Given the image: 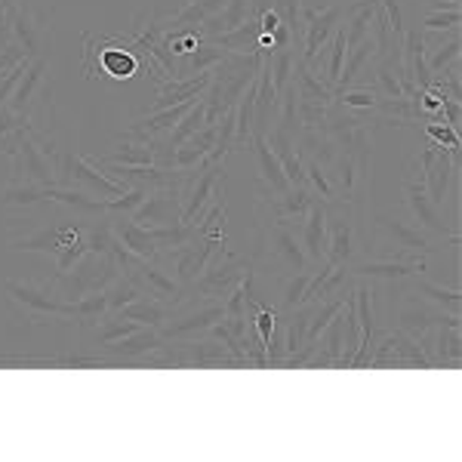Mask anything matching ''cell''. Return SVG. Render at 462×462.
Instances as JSON below:
<instances>
[{"instance_id": "1", "label": "cell", "mask_w": 462, "mask_h": 462, "mask_svg": "<svg viewBox=\"0 0 462 462\" xmlns=\"http://www.w3.org/2000/svg\"><path fill=\"white\" fill-rule=\"evenodd\" d=\"M117 278V265L108 253H87L71 272L56 274L59 290H62L65 300H80L89 290H106L111 281Z\"/></svg>"}, {"instance_id": "2", "label": "cell", "mask_w": 462, "mask_h": 462, "mask_svg": "<svg viewBox=\"0 0 462 462\" xmlns=\"http://www.w3.org/2000/svg\"><path fill=\"white\" fill-rule=\"evenodd\" d=\"M56 173H59V189H74V185H80V189H87V195H99V198H121L124 191H130V189H124L121 182L99 173L87 158L71 154V152L56 154Z\"/></svg>"}, {"instance_id": "3", "label": "cell", "mask_w": 462, "mask_h": 462, "mask_svg": "<svg viewBox=\"0 0 462 462\" xmlns=\"http://www.w3.org/2000/svg\"><path fill=\"white\" fill-rule=\"evenodd\" d=\"M4 290H6V296L19 305V309L28 311V318H32L34 324H47V320H59V318H74V305L71 302L56 300L53 293H47V290H37L32 284H25V281L6 278Z\"/></svg>"}, {"instance_id": "4", "label": "cell", "mask_w": 462, "mask_h": 462, "mask_svg": "<svg viewBox=\"0 0 462 462\" xmlns=\"http://www.w3.org/2000/svg\"><path fill=\"white\" fill-rule=\"evenodd\" d=\"M13 173H16L19 185H37V189H56L59 185L56 163L43 158V152L32 139V130H22L19 152L13 154Z\"/></svg>"}, {"instance_id": "5", "label": "cell", "mask_w": 462, "mask_h": 462, "mask_svg": "<svg viewBox=\"0 0 462 462\" xmlns=\"http://www.w3.org/2000/svg\"><path fill=\"white\" fill-rule=\"evenodd\" d=\"M302 13V62H311L320 50L327 47V41L333 37V32L339 28L342 22V4L324 6V10H311V6L300 4Z\"/></svg>"}, {"instance_id": "6", "label": "cell", "mask_w": 462, "mask_h": 462, "mask_svg": "<svg viewBox=\"0 0 462 462\" xmlns=\"http://www.w3.org/2000/svg\"><path fill=\"white\" fill-rule=\"evenodd\" d=\"M247 272H250L247 259H226V263L216 259V263H210L195 281H191V290L204 296V300H222Z\"/></svg>"}, {"instance_id": "7", "label": "cell", "mask_w": 462, "mask_h": 462, "mask_svg": "<svg viewBox=\"0 0 462 462\" xmlns=\"http://www.w3.org/2000/svg\"><path fill=\"white\" fill-rule=\"evenodd\" d=\"M133 222L143 228L182 222V195H179V189H152L143 204L133 210Z\"/></svg>"}, {"instance_id": "8", "label": "cell", "mask_w": 462, "mask_h": 462, "mask_svg": "<svg viewBox=\"0 0 462 462\" xmlns=\"http://www.w3.org/2000/svg\"><path fill=\"white\" fill-rule=\"evenodd\" d=\"M404 200H407L410 213L416 216V222H420L422 228L431 231V235H438L441 241H450L453 247H459V231H453L441 219V213H438V207L429 200L426 189H422V182H407L404 185Z\"/></svg>"}, {"instance_id": "9", "label": "cell", "mask_w": 462, "mask_h": 462, "mask_svg": "<svg viewBox=\"0 0 462 462\" xmlns=\"http://www.w3.org/2000/svg\"><path fill=\"white\" fill-rule=\"evenodd\" d=\"M124 278H130L133 284L139 287V293H148V296H154V300H161L163 305H173L182 300V284L179 281H173L170 278L163 268H158L154 263H148V259H143V265L136 268L133 274H124Z\"/></svg>"}, {"instance_id": "10", "label": "cell", "mask_w": 462, "mask_h": 462, "mask_svg": "<svg viewBox=\"0 0 462 462\" xmlns=\"http://www.w3.org/2000/svg\"><path fill=\"white\" fill-rule=\"evenodd\" d=\"M459 179V154H450L447 148H438L431 167L422 173V189H426L429 200L435 207H444L447 195H450V185Z\"/></svg>"}, {"instance_id": "11", "label": "cell", "mask_w": 462, "mask_h": 462, "mask_svg": "<svg viewBox=\"0 0 462 462\" xmlns=\"http://www.w3.org/2000/svg\"><path fill=\"white\" fill-rule=\"evenodd\" d=\"M265 250L272 253V259H278L281 265L290 268V272H302V268L309 265V256H305L300 237H296L284 222H268Z\"/></svg>"}, {"instance_id": "12", "label": "cell", "mask_w": 462, "mask_h": 462, "mask_svg": "<svg viewBox=\"0 0 462 462\" xmlns=\"http://www.w3.org/2000/svg\"><path fill=\"white\" fill-rule=\"evenodd\" d=\"M311 191H309V182L305 185H290L287 191L274 195L272 200L263 198V210L268 213V222H293V219H305L311 207Z\"/></svg>"}, {"instance_id": "13", "label": "cell", "mask_w": 462, "mask_h": 462, "mask_svg": "<svg viewBox=\"0 0 462 462\" xmlns=\"http://www.w3.org/2000/svg\"><path fill=\"white\" fill-rule=\"evenodd\" d=\"M302 250L311 263L327 259V200L311 198V207L302 222Z\"/></svg>"}, {"instance_id": "14", "label": "cell", "mask_w": 462, "mask_h": 462, "mask_svg": "<svg viewBox=\"0 0 462 462\" xmlns=\"http://www.w3.org/2000/svg\"><path fill=\"white\" fill-rule=\"evenodd\" d=\"M222 318H226V305H222V302L204 305V309L189 311L185 318H179V320H173V324H167L161 330V337H167V339H195V337H200V333L210 330L216 320H222Z\"/></svg>"}, {"instance_id": "15", "label": "cell", "mask_w": 462, "mask_h": 462, "mask_svg": "<svg viewBox=\"0 0 462 462\" xmlns=\"http://www.w3.org/2000/svg\"><path fill=\"white\" fill-rule=\"evenodd\" d=\"M352 278H379V281H401V278H413V274H426L429 263L426 259H383V263H357L348 268Z\"/></svg>"}, {"instance_id": "16", "label": "cell", "mask_w": 462, "mask_h": 462, "mask_svg": "<svg viewBox=\"0 0 462 462\" xmlns=\"http://www.w3.org/2000/svg\"><path fill=\"white\" fill-rule=\"evenodd\" d=\"M43 78H47V56H37L28 62L25 74H22V80L13 89V96L6 99V108L13 111V115H32V106H34V96H37V87L43 84Z\"/></svg>"}, {"instance_id": "17", "label": "cell", "mask_w": 462, "mask_h": 462, "mask_svg": "<svg viewBox=\"0 0 462 462\" xmlns=\"http://www.w3.org/2000/svg\"><path fill=\"white\" fill-rule=\"evenodd\" d=\"M163 337L154 327H139L136 333H130V337L117 339V342H108L106 352L111 361H133V357H145L152 352H158V348L163 346L161 342Z\"/></svg>"}, {"instance_id": "18", "label": "cell", "mask_w": 462, "mask_h": 462, "mask_svg": "<svg viewBox=\"0 0 462 462\" xmlns=\"http://www.w3.org/2000/svg\"><path fill=\"white\" fill-rule=\"evenodd\" d=\"M84 231L80 228H41L34 231V235H25V237H16V241L10 244L13 250H37V253H50V256H59L74 237H80Z\"/></svg>"}, {"instance_id": "19", "label": "cell", "mask_w": 462, "mask_h": 462, "mask_svg": "<svg viewBox=\"0 0 462 462\" xmlns=\"http://www.w3.org/2000/svg\"><path fill=\"white\" fill-rule=\"evenodd\" d=\"M250 148H253V154H256V167H259V176H263V182L274 191V195L287 191L290 189L287 173H284L278 154L272 152V145H268V139L263 136V133H253V136H250Z\"/></svg>"}, {"instance_id": "20", "label": "cell", "mask_w": 462, "mask_h": 462, "mask_svg": "<svg viewBox=\"0 0 462 462\" xmlns=\"http://www.w3.org/2000/svg\"><path fill=\"white\" fill-rule=\"evenodd\" d=\"M265 139H268V145H272V152L278 154L281 167H284V173H287V182L290 185H305L302 154H300V148H296L293 136L284 130H278V126H268Z\"/></svg>"}, {"instance_id": "21", "label": "cell", "mask_w": 462, "mask_h": 462, "mask_svg": "<svg viewBox=\"0 0 462 462\" xmlns=\"http://www.w3.org/2000/svg\"><path fill=\"white\" fill-rule=\"evenodd\" d=\"M111 231H115L117 241H121L130 253H136V256L148 259V263H158V259H161L158 244L152 241L148 228L136 226L133 219H111Z\"/></svg>"}, {"instance_id": "22", "label": "cell", "mask_w": 462, "mask_h": 462, "mask_svg": "<svg viewBox=\"0 0 462 462\" xmlns=\"http://www.w3.org/2000/svg\"><path fill=\"white\" fill-rule=\"evenodd\" d=\"M376 222H379V228H383L385 235H389L392 241H394V247L410 250V253H420V256H426V253L435 250V247H431V237L426 235V231L407 226V222L392 219V216H376Z\"/></svg>"}, {"instance_id": "23", "label": "cell", "mask_w": 462, "mask_h": 462, "mask_svg": "<svg viewBox=\"0 0 462 462\" xmlns=\"http://www.w3.org/2000/svg\"><path fill=\"white\" fill-rule=\"evenodd\" d=\"M342 309L339 315L324 327V333L318 337V348L311 355V361L305 367H315V370H324V367H337L339 364V355H342Z\"/></svg>"}, {"instance_id": "24", "label": "cell", "mask_w": 462, "mask_h": 462, "mask_svg": "<svg viewBox=\"0 0 462 462\" xmlns=\"http://www.w3.org/2000/svg\"><path fill=\"white\" fill-rule=\"evenodd\" d=\"M226 56H228V50H219L210 41H200L198 50L182 56V62H179V69H176V78H198V74H204V71H213Z\"/></svg>"}, {"instance_id": "25", "label": "cell", "mask_w": 462, "mask_h": 462, "mask_svg": "<svg viewBox=\"0 0 462 462\" xmlns=\"http://www.w3.org/2000/svg\"><path fill=\"white\" fill-rule=\"evenodd\" d=\"M222 6H226V0H191V4H185L182 10L170 16L163 32H170V28H200L210 16L222 13Z\"/></svg>"}, {"instance_id": "26", "label": "cell", "mask_w": 462, "mask_h": 462, "mask_svg": "<svg viewBox=\"0 0 462 462\" xmlns=\"http://www.w3.org/2000/svg\"><path fill=\"white\" fill-rule=\"evenodd\" d=\"M256 37H259V22L256 16H250L244 25L210 37V43H216L219 50H228V53H256Z\"/></svg>"}, {"instance_id": "27", "label": "cell", "mask_w": 462, "mask_h": 462, "mask_svg": "<svg viewBox=\"0 0 462 462\" xmlns=\"http://www.w3.org/2000/svg\"><path fill=\"white\" fill-rule=\"evenodd\" d=\"M152 241L158 244V253H170L182 244H189L195 237V226H185V222H170V226H152L148 228Z\"/></svg>"}, {"instance_id": "28", "label": "cell", "mask_w": 462, "mask_h": 462, "mask_svg": "<svg viewBox=\"0 0 462 462\" xmlns=\"http://www.w3.org/2000/svg\"><path fill=\"white\" fill-rule=\"evenodd\" d=\"M416 293L426 296L429 302H435L438 309L447 311V315H459V309H462L459 287H441V284H431V281H420V284H416Z\"/></svg>"}, {"instance_id": "29", "label": "cell", "mask_w": 462, "mask_h": 462, "mask_svg": "<svg viewBox=\"0 0 462 462\" xmlns=\"http://www.w3.org/2000/svg\"><path fill=\"white\" fill-rule=\"evenodd\" d=\"M204 115H207V99L200 96V99L195 102V108L189 111V115L179 121L173 130H170V143H167V148H179L185 143V139H191L195 133L200 130V126H207L204 124Z\"/></svg>"}, {"instance_id": "30", "label": "cell", "mask_w": 462, "mask_h": 462, "mask_svg": "<svg viewBox=\"0 0 462 462\" xmlns=\"http://www.w3.org/2000/svg\"><path fill=\"white\" fill-rule=\"evenodd\" d=\"M167 311H170V305H163V302H148V300H143V296H139L136 302H130L126 309L117 311V315L136 320V324H143V327H161V320L167 318Z\"/></svg>"}, {"instance_id": "31", "label": "cell", "mask_w": 462, "mask_h": 462, "mask_svg": "<svg viewBox=\"0 0 462 462\" xmlns=\"http://www.w3.org/2000/svg\"><path fill=\"white\" fill-rule=\"evenodd\" d=\"M74 320L80 324H89V320H102L108 315V296L106 290H89L80 300H74Z\"/></svg>"}, {"instance_id": "32", "label": "cell", "mask_w": 462, "mask_h": 462, "mask_svg": "<svg viewBox=\"0 0 462 462\" xmlns=\"http://www.w3.org/2000/svg\"><path fill=\"white\" fill-rule=\"evenodd\" d=\"M102 161H108V163H126V167H139V163H154V145L124 143V145L111 148V152Z\"/></svg>"}, {"instance_id": "33", "label": "cell", "mask_w": 462, "mask_h": 462, "mask_svg": "<svg viewBox=\"0 0 462 462\" xmlns=\"http://www.w3.org/2000/svg\"><path fill=\"white\" fill-rule=\"evenodd\" d=\"M143 324H136V320L124 318V315H106L99 320V330H96V339L102 342V346H108V342H117L124 337H130V333H136Z\"/></svg>"}, {"instance_id": "34", "label": "cell", "mask_w": 462, "mask_h": 462, "mask_svg": "<svg viewBox=\"0 0 462 462\" xmlns=\"http://www.w3.org/2000/svg\"><path fill=\"white\" fill-rule=\"evenodd\" d=\"M106 296H108V315H117V311L126 309L130 302H136L143 293H139V287L133 284L130 278H121V274H117V278L106 287Z\"/></svg>"}, {"instance_id": "35", "label": "cell", "mask_w": 462, "mask_h": 462, "mask_svg": "<svg viewBox=\"0 0 462 462\" xmlns=\"http://www.w3.org/2000/svg\"><path fill=\"white\" fill-rule=\"evenodd\" d=\"M302 170H305V182H309L311 189L318 191V198H320V200H327V204H333V200H339V198H337V185L330 182V176H327V170L320 167L318 161L302 158Z\"/></svg>"}, {"instance_id": "36", "label": "cell", "mask_w": 462, "mask_h": 462, "mask_svg": "<svg viewBox=\"0 0 462 462\" xmlns=\"http://www.w3.org/2000/svg\"><path fill=\"white\" fill-rule=\"evenodd\" d=\"M315 274L309 272V268H302V272H293L290 274V281L284 284V293H281V309L284 311H293L296 305L305 302V293H309V284Z\"/></svg>"}, {"instance_id": "37", "label": "cell", "mask_w": 462, "mask_h": 462, "mask_svg": "<svg viewBox=\"0 0 462 462\" xmlns=\"http://www.w3.org/2000/svg\"><path fill=\"white\" fill-rule=\"evenodd\" d=\"M333 102H339V106L348 108V111H374L379 96L367 87H348V89H342V93L333 96Z\"/></svg>"}, {"instance_id": "38", "label": "cell", "mask_w": 462, "mask_h": 462, "mask_svg": "<svg viewBox=\"0 0 462 462\" xmlns=\"http://www.w3.org/2000/svg\"><path fill=\"white\" fill-rule=\"evenodd\" d=\"M459 56H462V41H459V32H457L450 43H441L435 53H426V65H429L431 74H438L441 69H447L450 62H457Z\"/></svg>"}, {"instance_id": "39", "label": "cell", "mask_w": 462, "mask_h": 462, "mask_svg": "<svg viewBox=\"0 0 462 462\" xmlns=\"http://www.w3.org/2000/svg\"><path fill=\"white\" fill-rule=\"evenodd\" d=\"M426 136L431 143H438L441 148H447L450 154H459V130H453V126H447L444 121H426Z\"/></svg>"}, {"instance_id": "40", "label": "cell", "mask_w": 462, "mask_h": 462, "mask_svg": "<svg viewBox=\"0 0 462 462\" xmlns=\"http://www.w3.org/2000/svg\"><path fill=\"white\" fill-rule=\"evenodd\" d=\"M89 253V247H87V235H80V237H74V241L65 247L62 253L56 256V274H65V272H71L74 265L80 263Z\"/></svg>"}, {"instance_id": "41", "label": "cell", "mask_w": 462, "mask_h": 462, "mask_svg": "<svg viewBox=\"0 0 462 462\" xmlns=\"http://www.w3.org/2000/svg\"><path fill=\"white\" fill-rule=\"evenodd\" d=\"M87 247L89 253H108L111 241H115V231H111V219H102L96 226H89L87 231Z\"/></svg>"}, {"instance_id": "42", "label": "cell", "mask_w": 462, "mask_h": 462, "mask_svg": "<svg viewBox=\"0 0 462 462\" xmlns=\"http://www.w3.org/2000/svg\"><path fill=\"white\" fill-rule=\"evenodd\" d=\"M462 13L459 10H431L426 16V32H459Z\"/></svg>"}, {"instance_id": "43", "label": "cell", "mask_w": 462, "mask_h": 462, "mask_svg": "<svg viewBox=\"0 0 462 462\" xmlns=\"http://www.w3.org/2000/svg\"><path fill=\"white\" fill-rule=\"evenodd\" d=\"M145 189H130L121 198H108V213H133L145 200Z\"/></svg>"}, {"instance_id": "44", "label": "cell", "mask_w": 462, "mask_h": 462, "mask_svg": "<svg viewBox=\"0 0 462 462\" xmlns=\"http://www.w3.org/2000/svg\"><path fill=\"white\" fill-rule=\"evenodd\" d=\"M379 6H383V13L389 16V28H392V37L394 41H401L407 32V22H404V10H401L398 0H379Z\"/></svg>"}, {"instance_id": "45", "label": "cell", "mask_w": 462, "mask_h": 462, "mask_svg": "<svg viewBox=\"0 0 462 462\" xmlns=\"http://www.w3.org/2000/svg\"><path fill=\"white\" fill-rule=\"evenodd\" d=\"M16 130H32V115H13L10 108H0V136H10Z\"/></svg>"}, {"instance_id": "46", "label": "cell", "mask_w": 462, "mask_h": 462, "mask_svg": "<svg viewBox=\"0 0 462 462\" xmlns=\"http://www.w3.org/2000/svg\"><path fill=\"white\" fill-rule=\"evenodd\" d=\"M447 4H453V6H459V4H462V0H447Z\"/></svg>"}, {"instance_id": "47", "label": "cell", "mask_w": 462, "mask_h": 462, "mask_svg": "<svg viewBox=\"0 0 462 462\" xmlns=\"http://www.w3.org/2000/svg\"><path fill=\"white\" fill-rule=\"evenodd\" d=\"M182 4H191V0H182Z\"/></svg>"}]
</instances>
